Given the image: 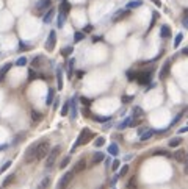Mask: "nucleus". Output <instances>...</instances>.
I'll return each mask as SVG.
<instances>
[{
    "instance_id": "nucleus-1",
    "label": "nucleus",
    "mask_w": 188,
    "mask_h": 189,
    "mask_svg": "<svg viewBox=\"0 0 188 189\" xmlns=\"http://www.w3.org/2000/svg\"><path fill=\"white\" fill-rule=\"evenodd\" d=\"M94 136H96V134H94V131H91L89 128H83V130L80 131V134H79L77 141H75V144L72 146V149H70V153H72V152H75V149H77V147L88 144L91 139H94Z\"/></svg>"
},
{
    "instance_id": "nucleus-2",
    "label": "nucleus",
    "mask_w": 188,
    "mask_h": 189,
    "mask_svg": "<svg viewBox=\"0 0 188 189\" xmlns=\"http://www.w3.org/2000/svg\"><path fill=\"white\" fill-rule=\"evenodd\" d=\"M49 152H50V142L49 141L44 139V141H41V142H38L36 144V161L47 158Z\"/></svg>"
},
{
    "instance_id": "nucleus-3",
    "label": "nucleus",
    "mask_w": 188,
    "mask_h": 189,
    "mask_svg": "<svg viewBox=\"0 0 188 189\" xmlns=\"http://www.w3.org/2000/svg\"><path fill=\"white\" fill-rule=\"evenodd\" d=\"M60 152H61V147H60V146H55V147L50 149L49 155H47V158H45V169H52V167H53V164H55V161H57Z\"/></svg>"
},
{
    "instance_id": "nucleus-4",
    "label": "nucleus",
    "mask_w": 188,
    "mask_h": 189,
    "mask_svg": "<svg viewBox=\"0 0 188 189\" xmlns=\"http://www.w3.org/2000/svg\"><path fill=\"white\" fill-rule=\"evenodd\" d=\"M50 5H52V0H38V3L35 5V13L36 14H41V13H44V11H47L50 8Z\"/></svg>"
},
{
    "instance_id": "nucleus-5",
    "label": "nucleus",
    "mask_w": 188,
    "mask_h": 189,
    "mask_svg": "<svg viewBox=\"0 0 188 189\" xmlns=\"http://www.w3.org/2000/svg\"><path fill=\"white\" fill-rule=\"evenodd\" d=\"M74 172L70 171V172H66L63 177H61V180H60V183H58V187L57 189H67V186H69V183H70V180L74 178Z\"/></svg>"
},
{
    "instance_id": "nucleus-6",
    "label": "nucleus",
    "mask_w": 188,
    "mask_h": 189,
    "mask_svg": "<svg viewBox=\"0 0 188 189\" xmlns=\"http://www.w3.org/2000/svg\"><path fill=\"white\" fill-rule=\"evenodd\" d=\"M55 44H57V33H55V30H52L49 33V38H47V41H45V50L47 52H53Z\"/></svg>"
},
{
    "instance_id": "nucleus-7",
    "label": "nucleus",
    "mask_w": 188,
    "mask_h": 189,
    "mask_svg": "<svg viewBox=\"0 0 188 189\" xmlns=\"http://www.w3.org/2000/svg\"><path fill=\"white\" fill-rule=\"evenodd\" d=\"M151 77H152V70H144V72H138V77H136V81L139 84H147L151 83Z\"/></svg>"
},
{
    "instance_id": "nucleus-8",
    "label": "nucleus",
    "mask_w": 188,
    "mask_h": 189,
    "mask_svg": "<svg viewBox=\"0 0 188 189\" xmlns=\"http://www.w3.org/2000/svg\"><path fill=\"white\" fill-rule=\"evenodd\" d=\"M33 161H36V144H32L25 152V162L30 164Z\"/></svg>"
},
{
    "instance_id": "nucleus-9",
    "label": "nucleus",
    "mask_w": 188,
    "mask_h": 189,
    "mask_svg": "<svg viewBox=\"0 0 188 189\" xmlns=\"http://www.w3.org/2000/svg\"><path fill=\"white\" fill-rule=\"evenodd\" d=\"M169 70H171V61L169 60H166L164 61V64L161 66V69H160V74H158V78L160 80H164L168 75H169Z\"/></svg>"
},
{
    "instance_id": "nucleus-10",
    "label": "nucleus",
    "mask_w": 188,
    "mask_h": 189,
    "mask_svg": "<svg viewBox=\"0 0 188 189\" xmlns=\"http://www.w3.org/2000/svg\"><path fill=\"white\" fill-rule=\"evenodd\" d=\"M186 156H188V155H186V152H185L183 149H179L177 152L173 153V158H174L177 162H185V161H186Z\"/></svg>"
},
{
    "instance_id": "nucleus-11",
    "label": "nucleus",
    "mask_w": 188,
    "mask_h": 189,
    "mask_svg": "<svg viewBox=\"0 0 188 189\" xmlns=\"http://www.w3.org/2000/svg\"><path fill=\"white\" fill-rule=\"evenodd\" d=\"M85 167H86V159H85V158H82V159H79V161H77V164L74 166L72 172H74V174H79V172L85 171Z\"/></svg>"
},
{
    "instance_id": "nucleus-12",
    "label": "nucleus",
    "mask_w": 188,
    "mask_h": 189,
    "mask_svg": "<svg viewBox=\"0 0 188 189\" xmlns=\"http://www.w3.org/2000/svg\"><path fill=\"white\" fill-rule=\"evenodd\" d=\"M53 16H55V10L53 8H49V10H47V13L44 14V17H42V22L44 23H50L52 19H53Z\"/></svg>"
},
{
    "instance_id": "nucleus-13",
    "label": "nucleus",
    "mask_w": 188,
    "mask_h": 189,
    "mask_svg": "<svg viewBox=\"0 0 188 189\" xmlns=\"http://www.w3.org/2000/svg\"><path fill=\"white\" fill-rule=\"evenodd\" d=\"M13 67V64L11 63H6V64H3V67L0 69V81H3V78H5V75H6V72Z\"/></svg>"
},
{
    "instance_id": "nucleus-14",
    "label": "nucleus",
    "mask_w": 188,
    "mask_h": 189,
    "mask_svg": "<svg viewBox=\"0 0 188 189\" xmlns=\"http://www.w3.org/2000/svg\"><path fill=\"white\" fill-rule=\"evenodd\" d=\"M160 36H161L163 39L169 38V36H171V28H169L168 25H161V30H160Z\"/></svg>"
},
{
    "instance_id": "nucleus-15",
    "label": "nucleus",
    "mask_w": 188,
    "mask_h": 189,
    "mask_svg": "<svg viewBox=\"0 0 188 189\" xmlns=\"http://www.w3.org/2000/svg\"><path fill=\"white\" fill-rule=\"evenodd\" d=\"M182 142H183V141H182V138H180V136H176V138H171V139H169L168 146H169V147H179Z\"/></svg>"
},
{
    "instance_id": "nucleus-16",
    "label": "nucleus",
    "mask_w": 188,
    "mask_h": 189,
    "mask_svg": "<svg viewBox=\"0 0 188 189\" xmlns=\"http://www.w3.org/2000/svg\"><path fill=\"white\" fill-rule=\"evenodd\" d=\"M42 114L39 113V111H36V109H32V121L35 122V124H38V122H41L42 121Z\"/></svg>"
},
{
    "instance_id": "nucleus-17",
    "label": "nucleus",
    "mask_w": 188,
    "mask_h": 189,
    "mask_svg": "<svg viewBox=\"0 0 188 189\" xmlns=\"http://www.w3.org/2000/svg\"><path fill=\"white\" fill-rule=\"evenodd\" d=\"M154 134H155V130H151V128H147V130H146L143 134L139 136V139H141V141H147V139H151Z\"/></svg>"
},
{
    "instance_id": "nucleus-18",
    "label": "nucleus",
    "mask_w": 188,
    "mask_h": 189,
    "mask_svg": "<svg viewBox=\"0 0 188 189\" xmlns=\"http://www.w3.org/2000/svg\"><path fill=\"white\" fill-rule=\"evenodd\" d=\"M70 11V5L66 0H61V5H60V13H64V14H69Z\"/></svg>"
},
{
    "instance_id": "nucleus-19",
    "label": "nucleus",
    "mask_w": 188,
    "mask_h": 189,
    "mask_svg": "<svg viewBox=\"0 0 188 189\" xmlns=\"http://www.w3.org/2000/svg\"><path fill=\"white\" fill-rule=\"evenodd\" d=\"M143 5V0H130L127 3V10H133V8H139Z\"/></svg>"
},
{
    "instance_id": "nucleus-20",
    "label": "nucleus",
    "mask_w": 188,
    "mask_h": 189,
    "mask_svg": "<svg viewBox=\"0 0 188 189\" xmlns=\"http://www.w3.org/2000/svg\"><path fill=\"white\" fill-rule=\"evenodd\" d=\"M57 84H58V89L61 91L63 89V70H61V67L57 70Z\"/></svg>"
},
{
    "instance_id": "nucleus-21",
    "label": "nucleus",
    "mask_w": 188,
    "mask_h": 189,
    "mask_svg": "<svg viewBox=\"0 0 188 189\" xmlns=\"http://www.w3.org/2000/svg\"><path fill=\"white\" fill-rule=\"evenodd\" d=\"M130 14V10H124V11H119V13H118L114 17H113V20L114 22H118V20H121V19H124L126 16H129Z\"/></svg>"
},
{
    "instance_id": "nucleus-22",
    "label": "nucleus",
    "mask_w": 188,
    "mask_h": 189,
    "mask_svg": "<svg viewBox=\"0 0 188 189\" xmlns=\"http://www.w3.org/2000/svg\"><path fill=\"white\" fill-rule=\"evenodd\" d=\"M152 155H154V156H166V158H171V156H173V153H169L168 150H163V149H160V150H155Z\"/></svg>"
},
{
    "instance_id": "nucleus-23",
    "label": "nucleus",
    "mask_w": 188,
    "mask_h": 189,
    "mask_svg": "<svg viewBox=\"0 0 188 189\" xmlns=\"http://www.w3.org/2000/svg\"><path fill=\"white\" fill-rule=\"evenodd\" d=\"M66 17H67V14H64V13H60V14H58V19H57V25H58L60 28H63L64 22H66Z\"/></svg>"
},
{
    "instance_id": "nucleus-24",
    "label": "nucleus",
    "mask_w": 188,
    "mask_h": 189,
    "mask_svg": "<svg viewBox=\"0 0 188 189\" xmlns=\"http://www.w3.org/2000/svg\"><path fill=\"white\" fill-rule=\"evenodd\" d=\"M55 99V89H49V94H47V99H45V105H52Z\"/></svg>"
},
{
    "instance_id": "nucleus-25",
    "label": "nucleus",
    "mask_w": 188,
    "mask_h": 189,
    "mask_svg": "<svg viewBox=\"0 0 188 189\" xmlns=\"http://www.w3.org/2000/svg\"><path fill=\"white\" fill-rule=\"evenodd\" d=\"M104 158H105V155H104L102 152H97L96 155H94V158H92V164H99V162H102Z\"/></svg>"
},
{
    "instance_id": "nucleus-26",
    "label": "nucleus",
    "mask_w": 188,
    "mask_h": 189,
    "mask_svg": "<svg viewBox=\"0 0 188 189\" xmlns=\"http://www.w3.org/2000/svg\"><path fill=\"white\" fill-rule=\"evenodd\" d=\"M50 186V178H42L41 183L38 184V189H47Z\"/></svg>"
},
{
    "instance_id": "nucleus-27",
    "label": "nucleus",
    "mask_w": 188,
    "mask_h": 189,
    "mask_svg": "<svg viewBox=\"0 0 188 189\" xmlns=\"http://www.w3.org/2000/svg\"><path fill=\"white\" fill-rule=\"evenodd\" d=\"M92 119H94V121H96V122H100V124H105V122H108V121L111 119V117H110V116H94V117H92Z\"/></svg>"
},
{
    "instance_id": "nucleus-28",
    "label": "nucleus",
    "mask_w": 188,
    "mask_h": 189,
    "mask_svg": "<svg viewBox=\"0 0 188 189\" xmlns=\"http://www.w3.org/2000/svg\"><path fill=\"white\" fill-rule=\"evenodd\" d=\"M108 153H110V155H113V156L119 155V147H118L116 144H110V147H108Z\"/></svg>"
},
{
    "instance_id": "nucleus-29",
    "label": "nucleus",
    "mask_w": 188,
    "mask_h": 189,
    "mask_svg": "<svg viewBox=\"0 0 188 189\" xmlns=\"http://www.w3.org/2000/svg\"><path fill=\"white\" fill-rule=\"evenodd\" d=\"M70 117H72V119H77V105H75V100L70 102Z\"/></svg>"
},
{
    "instance_id": "nucleus-30",
    "label": "nucleus",
    "mask_w": 188,
    "mask_h": 189,
    "mask_svg": "<svg viewBox=\"0 0 188 189\" xmlns=\"http://www.w3.org/2000/svg\"><path fill=\"white\" fill-rule=\"evenodd\" d=\"M74 63H75L74 58L67 61V75H69V77H72V72H74Z\"/></svg>"
},
{
    "instance_id": "nucleus-31",
    "label": "nucleus",
    "mask_w": 188,
    "mask_h": 189,
    "mask_svg": "<svg viewBox=\"0 0 188 189\" xmlns=\"http://www.w3.org/2000/svg\"><path fill=\"white\" fill-rule=\"evenodd\" d=\"M133 116L136 117V119H141V117L144 116V111L141 109V108H138V106H135V108H133Z\"/></svg>"
},
{
    "instance_id": "nucleus-32",
    "label": "nucleus",
    "mask_w": 188,
    "mask_h": 189,
    "mask_svg": "<svg viewBox=\"0 0 188 189\" xmlns=\"http://www.w3.org/2000/svg\"><path fill=\"white\" fill-rule=\"evenodd\" d=\"M130 122H132V117H126V121H124V122H121L119 125H118V130H124L126 127H129V125H130Z\"/></svg>"
},
{
    "instance_id": "nucleus-33",
    "label": "nucleus",
    "mask_w": 188,
    "mask_h": 189,
    "mask_svg": "<svg viewBox=\"0 0 188 189\" xmlns=\"http://www.w3.org/2000/svg\"><path fill=\"white\" fill-rule=\"evenodd\" d=\"M85 39V33L83 31H75L74 33V42H80Z\"/></svg>"
},
{
    "instance_id": "nucleus-34",
    "label": "nucleus",
    "mask_w": 188,
    "mask_h": 189,
    "mask_svg": "<svg viewBox=\"0 0 188 189\" xmlns=\"http://www.w3.org/2000/svg\"><path fill=\"white\" fill-rule=\"evenodd\" d=\"M69 108H70V100H66L64 105H63V108H61V116H67Z\"/></svg>"
},
{
    "instance_id": "nucleus-35",
    "label": "nucleus",
    "mask_w": 188,
    "mask_h": 189,
    "mask_svg": "<svg viewBox=\"0 0 188 189\" xmlns=\"http://www.w3.org/2000/svg\"><path fill=\"white\" fill-rule=\"evenodd\" d=\"M70 162V156L67 155V156H64L63 159H61V162H60V169H64V167H67V164Z\"/></svg>"
},
{
    "instance_id": "nucleus-36",
    "label": "nucleus",
    "mask_w": 188,
    "mask_h": 189,
    "mask_svg": "<svg viewBox=\"0 0 188 189\" xmlns=\"http://www.w3.org/2000/svg\"><path fill=\"white\" fill-rule=\"evenodd\" d=\"M182 39H183V35H182V33H177V35H176V38H174V47H176V49L180 45Z\"/></svg>"
},
{
    "instance_id": "nucleus-37",
    "label": "nucleus",
    "mask_w": 188,
    "mask_h": 189,
    "mask_svg": "<svg viewBox=\"0 0 188 189\" xmlns=\"http://www.w3.org/2000/svg\"><path fill=\"white\" fill-rule=\"evenodd\" d=\"M72 52H74V49H72V47H64V49L61 50V55L63 56H69V55H72Z\"/></svg>"
},
{
    "instance_id": "nucleus-38",
    "label": "nucleus",
    "mask_w": 188,
    "mask_h": 189,
    "mask_svg": "<svg viewBox=\"0 0 188 189\" xmlns=\"http://www.w3.org/2000/svg\"><path fill=\"white\" fill-rule=\"evenodd\" d=\"M30 49H32V47H30L28 44H25L24 41L19 42V50H20V52H27V50H30Z\"/></svg>"
},
{
    "instance_id": "nucleus-39",
    "label": "nucleus",
    "mask_w": 188,
    "mask_h": 189,
    "mask_svg": "<svg viewBox=\"0 0 188 189\" xmlns=\"http://www.w3.org/2000/svg\"><path fill=\"white\" fill-rule=\"evenodd\" d=\"M136 77H138V72H135V70H129V72H127V78H129V81H135V80H136Z\"/></svg>"
},
{
    "instance_id": "nucleus-40",
    "label": "nucleus",
    "mask_w": 188,
    "mask_h": 189,
    "mask_svg": "<svg viewBox=\"0 0 188 189\" xmlns=\"http://www.w3.org/2000/svg\"><path fill=\"white\" fill-rule=\"evenodd\" d=\"M104 144H105V139H104L102 136H99L96 141H94V146H96V147H102Z\"/></svg>"
},
{
    "instance_id": "nucleus-41",
    "label": "nucleus",
    "mask_w": 188,
    "mask_h": 189,
    "mask_svg": "<svg viewBox=\"0 0 188 189\" xmlns=\"http://www.w3.org/2000/svg\"><path fill=\"white\" fill-rule=\"evenodd\" d=\"M127 187H129V189H136V178H135V177H132V178H130V181H129Z\"/></svg>"
},
{
    "instance_id": "nucleus-42",
    "label": "nucleus",
    "mask_w": 188,
    "mask_h": 189,
    "mask_svg": "<svg viewBox=\"0 0 188 189\" xmlns=\"http://www.w3.org/2000/svg\"><path fill=\"white\" fill-rule=\"evenodd\" d=\"M157 17H158V13H154V14H152V20H151V25H149V28H147V31H151V30H152V27H154V23H155V20H157Z\"/></svg>"
},
{
    "instance_id": "nucleus-43",
    "label": "nucleus",
    "mask_w": 188,
    "mask_h": 189,
    "mask_svg": "<svg viewBox=\"0 0 188 189\" xmlns=\"http://www.w3.org/2000/svg\"><path fill=\"white\" fill-rule=\"evenodd\" d=\"M27 64V58L25 56H20L17 61H16V66H25Z\"/></svg>"
},
{
    "instance_id": "nucleus-44",
    "label": "nucleus",
    "mask_w": 188,
    "mask_h": 189,
    "mask_svg": "<svg viewBox=\"0 0 188 189\" xmlns=\"http://www.w3.org/2000/svg\"><path fill=\"white\" fill-rule=\"evenodd\" d=\"M127 171H129V166H127V164H126V166H122V169H121V172L119 174H118V177H119V178H122L126 174H127Z\"/></svg>"
},
{
    "instance_id": "nucleus-45",
    "label": "nucleus",
    "mask_w": 188,
    "mask_h": 189,
    "mask_svg": "<svg viewBox=\"0 0 188 189\" xmlns=\"http://www.w3.org/2000/svg\"><path fill=\"white\" fill-rule=\"evenodd\" d=\"M80 102L83 103V106H85V108H89V105H91V100H89V99H86V97H82V99H80Z\"/></svg>"
},
{
    "instance_id": "nucleus-46",
    "label": "nucleus",
    "mask_w": 188,
    "mask_h": 189,
    "mask_svg": "<svg viewBox=\"0 0 188 189\" xmlns=\"http://www.w3.org/2000/svg\"><path fill=\"white\" fill-rule=\"evenodd\" d=\"M122 103H130L132 100H133V96H122Z\"/></svg>"
},
{
    "instance_id": "nucleus-47",
    "label": "nucleus",
    "mask_w": 188,
    "mask_h": 189,
    "mask_svg": "<svg viewBox=\"0 0 188 189\" xmlns=\"http://www.w3.org/2000/svg\"><path fill=\"white\" fill-rule=\"evenodd\" d=\"M182 117H183V113H179V114L174 117V121H173V124H171V125H176V124H177V122L182 119Z\"/></svg>"
},
{
    "instance_id": "nucleus-48",
    "label": "nucleus",
    "mask_w": 188,
    "mask_h": 189,
    "mask_svg": "<svg viewBox=\"0 0 188 189\" xmlns=\"http://www.w3.org/2000/svg\"><path fill=\"white\" fill-rule=\"evenodd\" d=\"M182 25L188 30V14H185V16L182 17Z\"/></svg>"
},
{
    "instance_id": "nucleus-49",
    "label": "nucleus",
    "mask_w": 188,
    "mask_h": 189,
    "mask_svg": "<svg viewBox=\"0 0 188 189\" xmlns=\"http://www.w3.org/2000/svg\"><path fill=\"white\" fill-rule=\"evenodd\" d=\"M10 166H11V161H6V162L3 164V166L0 167V172H5V171H6V169H8Z\"/></svg>"
},
{
    "instance_id": "nucleus-50",
    "label": "nucleus",
    "mask_w": 188,
    "mask_h": 189,
    "mask_svg": "<svg viewBox=\"0 0 188 189\" xmlns=\"http://www.w3.org/2000/svg\"><path fill=\"white\" fill-rule=\"evenodd\" d=\"M13 178H14V175H10V177H6V180L3 181V186H8L10 183H13Z\"/></svg>"
},
{
    "instance_id": "nucleus-51",
    "label": "nucleus",
    "mask_w": 188,
    "mask_h": 189,
    "mask_svg": "<svg viewBox=\"0 0 188 189\" xmlns=\"http://www.w3.org/2000/svg\"><path fill=\"white\" fill-rule=\"evenodd\" d=\"M35 78H36V72L32 69V70H30V75H28V81H33Z\"/></svg>"
},
{
    "instance_id": "nucleus-52",
    "label": "nucleus",
    "mask_w": 188,
    "mask_h": 189,
    "mask_svg": "<svg viewBox=\"0 0 188 189\" xmlns=\"http://www.w3.org/2000/svg\"><path fill=\"white\" fill-rule=\"evenodd\" d=\"M111 166H113L111 169H113V171H116L118 167H119V159H114V161L111 162Z\"/></svg>"
},
{
    "instance_id": "nucleus-53",
    "label": "nucleus",
    "mask_w": 188,
    "mask_h": 189,
    "mask_svg": "<svg viewBox=\"0 0 188 189\" xmlns=\"http://www.w3.org/2000/svg\"><path fill=\"white\" fill-rule=\"evenodd\" d=\"M41 60H42V58H41V56H38V58H36V60H33V67H38V64H39V63H41Z\"/></svg>"
},
{
    "instance_id": "nucleus-54",
    "label": "nucleus",
    "mask_w": 188,
    "mask_h": 189,
    "mask_svg": "<svg viewBox=\"0 0 188 189\" xmlns=\"http://www.w3.org/2000/svg\"><path fill=\"white\" fill-rule=\"evenodd\" d=\"M177 133H179V134H182V133H188V125H186V127H182L180 130H177Z\"/></svg>"
},
{
    "instance_id": "nucleus-55",
    "label": "nucleus",
    "mask_w": 188,
    "mask_h": 189,
    "mask_svg": "<svg viewBox=\"0 0 188 189\" xmlns=\"http://www.w3.org/2000/svg\"><path fill=\"white\" fill-rule=\"evenodd\" d=\"M89 31H92V25H86L83 28V33H89Z\"/></svg>"
},
{
    "instance_id": "nucleus-56",
    "label": "nucleus",
    "mask_w": 188,
    "mask_h": 189,
    "mask_svg": "<svg viewBox=\"0 0 188 189\" xmlns=\"http://www.w3.org/2000/svg\"><path fill=\"white\" fill-rule=\"evenodd\" d=\"M146 130H147V128H143V127H141V128H139V130H138V134H139V136H141V134H143V133H144V131H146Z\"/></svg>"
},
{
    "instance_id": "nucleus-57",
    "label": "nucleus",
    "mask_w": 188,
    "mask_h": 189,
    "mask_svg": "<svg viewBox=\"0 0 188 189\" xmlns=\"http://www.w3.org/2000/svg\"><path fill=\"white\" fill-rule=\"evenodd\" d=\"M58 105H60V100L57 99V100L53 102V109H57V108H58Z\"/></svg>"
},
{
    "instance_id": "nucleus-58",
    "label": "nucleus",
    "mask_w": 188,
    "mask_h": 189,
    "mask_svg": "<svg viewBox=\"0 0 188 189\" xmlns=\"http://www.w3.org/2000/svg\"><path fill=\"white\" fill-rule=\"evenodd\" d=\"M100 39H102L100 36H94V38H92V42H97V41H100Z\"/></svg>"
},
{
    "instance_id": "nucleus-59",
    "label": "nucleus",
    "mask_w": 188,
    "mask_h": 189,
    "mask_svg": "<svg viewBox=\"0 0 188 189\" xmlns=\"http://www.w3.org/2000/svg\"><path fill=\"white\" fill-rule=\"evenodd\" d=\"M182 55H186L188 56V47H185V49L182 50Z\"/></svg>"
},
{
    "instance_id": "nucleus-60",
    "label": "nucleus",
    "mask_w": 188,
    "mask_h": 189,
    "mask_svg": "<svg viewBox=\"0 0 188 189\" xmlns=\"http://www.w3.org/2000/svg\"><path fill=\"white\" fill-rule=\"evenodd\" d=\"M152 2H154L157 6H161V2H160V0H152Z\"/></svg>"
},
{
    "instance_id": "nucleus-61",
    "label": "nucleus",
    "mask_w": 188,
    "mask_h": 189,
    "mask_svg": "<svg viewBox=\"0 0 188 189\" xmlns=\"http://www.w3.org/2000/svg\"><path fill=\"white\" fill-rule=\"evenodd\" d=\"M97 189H104V186H99V187H97Z\"/></svg>"
},
{
    "instance_id": "nucleus-62",
    "label": "nucleus",
    "mask_w": 188,
    "mask_h": 189,
    "mask_svg": "<svg viewBox=\"0 0 188 189\" xmlns=\"http://www.w3.org/2000/svg\"><path fill=\"white\" fill-rule=\"evenodd\" d=\"M185 13H186V14H188V8H186V10H185Z\"/></svg>"
}]
</instances>
